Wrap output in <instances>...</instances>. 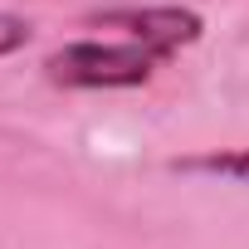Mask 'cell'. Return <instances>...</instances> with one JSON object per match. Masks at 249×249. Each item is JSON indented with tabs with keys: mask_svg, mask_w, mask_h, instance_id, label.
I'll list each match as a JSON object with an SVG mask.
<instances>
[{
	"mask_svg": "<svg viewBox=\"0 0 249 249\" xmlns=\"http://www.w3.org/2000/svg\"><path fill=\"white\" fill-rule=\"evenodd\" d=\"M166 54L142 44V39H127V44H69L59 54H49V78L54 83H69V88H132V83H147L152 69L161 64Z\"/></svg>",
	"mask_w": 249,
	"mask_h": 249,
	"instance_id": "1",
	"label": "cell"
},
{
	"mask_svg": "<svg viewBox=\"0 0 249 249\" xmlns=\"http://www.w3.org/2000/svg\"><path fill=\"white\" fill-rule=\"evenodd\" d=\"M171 171H205V176H234V181H249V152L186 157V161H171Z\"/></svg>",
	"mask_w": 249,
	"mask_h": 249,
	"instance_id": "3",
	"label": "cell"
},
{
	"mask_svg": "<svg viewBox=\"0 0 249 249\" xmlns=\"http://www.w3.org/2000/svg\"><path fill=\"white\" fill-rule=\"evenodd\" d=\"M93 25H107V30H127V39H142L152 49H161L166 59L181 49V44H196L200 39V15L196 10H181V5H157V10H107V15H93Z\"/></svg>",
	"mask_w": 249,
	"mask_h": 249,
	"instance_id": "2",
	"label": "cell"
},
{
	"mask_svg": "<svg viewBox=\"0 0 249 249\" xmlns=\"http://www.w3.org/2000/svg\"><path fill=\"white\" fill-rule=\"evenodd\" d=\"M25 44H30V20L0 10V54H15V49H25Z\"/></svg>",
	"mask_w": 249,
	"mask_h": 249,
	"instance_id": "4",
	"label": "cell"
}]
</instances>
